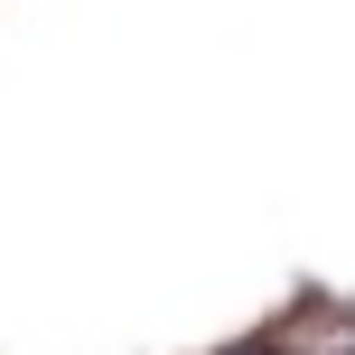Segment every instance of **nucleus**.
I'll list each match as a JSON object with an SVG mask.
<instances>
[{"label": "nucleus", "instance_id": "nucleus-1", "mask_svg": "<svg viewBox=\"0 0 355 355\" xmlns=\"http://www.w3.org/2000/svg\"><path fill=\"white\" fill-rule=\"evenodd\" d=\"M243 355H281V346H243Z\"/></svg>", "mask_w": 355, "mask_h": 355}]
</instances>
